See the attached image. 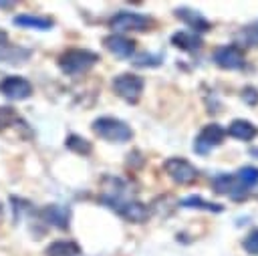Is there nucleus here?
I'll return each instance as SVG.
<instances>
[{"label": "nucleus", "mask_w": 258, "mask_h": 256, "mask_svg": "<svg viewBox=\"0 0 258 256\" xmlns=\"http://www.w3.org/2000/svg\"><path fill=\"white\" fill-rule=\"evenodd\" d=\"M32 50L24 46H14V44H2L0 46V62L6 65H22L30 58Z\"/></svg>", "instance_id": "f3484780"}, {"label": "nucleus", "mask_w": 258, "mask_h": 256, "mask_svg": "<svg viewBox=\"0 0 258 256\" xmlns=\"http://www.w3.org/2000/svg\"><path fill=\"white\" fill-rule=\"evenodd\" d=\"M10 6H14L12 2H0V8H10Z\"/></svg>", "instance_id": "c85d7f7f"}, {"label": "nucleus", "mask_w": 258, "mask_h": 256, "mask_svg": "<svg viewBox=\"0 0 258 256\" xmlns=\"http://www.w3.org/2000/svg\"><path fill=\"white\" fill-rule=\"evenodd\" d=\"M10 202L14 204V206H12V210H14V220L18 222V220L22 218V214H24L26 210H30V204H28L26 200H22V198H16V196H12Z\"/></svg>", "instance_id": "a878e982"}, {"label": "nucleus", "mask_w": 258, "mask_h": 256, "mask_svg": "<svg viewBox=\"0 0 258 256\" xmlns=\"http://www.w3.org/2000/svg\"><path fill=\"white\" fill-rule=\"evenodd\" d=\"M163 171L177 185H191L200 177V169L191 161H187L183 157H169V159H165L163 161Z\"/></svg>", "instance_id": "423d86ee"}, {"label": "nucleus", "mask_w": 258, "mask_h": 256, "mask_svg": "<svg viewBox=\"0 0 258 256\" xmlns=\"http://www.w3.org/2000/svg\"><path fill=\"white\" fill-rule=\"evenodd\" d=\"M240 97H242L244 103H248V105H256V103H258V89L252 87V85H248V87L242 89Z\"/></svg>", "instance_id": "bb28decb"}, {"label": "nucleus", "mask_w": 258, "mask_h": 256, "mask_svg": "<svg viewBox=\"0 0 258 256\" xmlns=\"http://www.w3.org/2000/svg\"><path fill=\"white\" fill-rule=\"evenodd\" d=\"M173 14H175V18H179L187 28H191V32H196V34L208 32V30L212 28L210 20H208L202 12L191 10V8H187V6H179V8H175Z\"/></svg>", "instance_id": "ddd939ff"}, {"label": "nucleus", "mask_w": 258, "mask_h": 256, "mask_svg": "<svg viewBox=\"0 0 258 256\" xmlns=\"http://www.w3.org/2000/svg\"><path fill=\"white\" fill-rule=\"evenodd\" d=\"M252 196H254V198H256V200H258V183H256V187H254V189H252Z\"/></svg>", "instance_id": "c756f323"}, {"label": "nucleus", "mask_w": 258, "mask_h": 256, "mask_svg": "<svg viewBox=\"0 0 258 256\" xmlns=\"http://www.w3.org/2000/svg\"><path fill=\"white\" fill-rule=\"evenodd\" d=\"M226 135H230L234 139H240V141H252V139L258 137V127L248 119H234L228 125Z\"/></svg>", "instance_id": "dca6fc26"}, {"label": "nucleus", "mask_w": 258, "mask_h": 256, "mask_svg": "<svg viewBox=\"0 0 258 256\" xmlns=\"http://www.w3.org/2000/svg\"><path fill=\"white\" fill-rule=\"evenodd\" d=\"M64 145H67V149H71L73 153H79V155H89L93 151L91 141L81 137V135H69L64 139Z\"/></svg>", "instance_id": "4be33fe9"}, {"label": "nucleus", "mask_w": 258, "mask_h": 256, "mask_svg": "<svg viewBox=\"0 0 258 256\" xmlns=\"http://www.w3.org/2000/svg\"><path fill=\"white\" fill-rule=\"evenodd\" d=\"M99 60V54L89 48H69L58 56V69L69 77H79L89 73Z\"/></svg>", "instance_id": "f257e3e1"}, {"label": "nucleus", "mask_w": 258, "mask_h": 256, "mask_svg": "<svg viewBox=\"0 0 258 256\" xmlns=\"http://www.w3.org/2000/svg\"><path fill=\"white\" fill-rule=\"evenodd\" d=\"M216 67L224 69V71H240L246 67V54L240 46L236 44H222L214 50L212 54Z\"/></svg>", "instance_id": "1a4fd4ad"}, {"label": "nucleus", "mask_w": 258, "mask_h": 256, "mask_svg": "<svg viewBox=\"0 0 258 256\" xmlns=\"http://www.w3.org/2000/svg\"><path fill=\"white\" fill-rule=\"evenodd\" d=\"M0 133L12 141L34 137V131L12 107H0Z\"/></svg>", "instance_id": "20e7f679"}, {"label": "nucleus", "mask_w": 258, "mask_h": 256, "mask_svg": "<svg viewBox=\"0 0 258 256\" xmlns=\"http://www.w3.org/2000/svg\"><path fill=\"white\" fill-rule=\"evenodd\" d=\"M0 91L4 97L12 99V101H24L32 95V85L24 77H6L0 83Z\"/></svg>", "instance_id": "9b49d317"}, {"label": "nucleus", "mask_w": 258, "mask_h": 256, "mask_svg": "<svg viewBox=\"0 0 258 256\" xmlns=\"http://www.w3.org/2000/svg\"><path fill=\"white\" fill-rule=\"evenodd\" d=\"M6 40H8V34H6V30H2V28H0V46H2V44H6Z\"/></svg>", "instance_id": "cd10ccee"}, {"label": "nucleus", "mask_w": 258, "mask_h": 256, "mask_svg": "<svg viewBox=\"0 0 258 256\" xmlns=\"http://www.w3.org/2000/svg\"><path fill=\"white\" fill-rule=\"evenodd\" d=\"M44 254L46 256H79L81 248L73 240H56V242H50L46 246Z\"/></svg>", "instance_id": "aec40b11"}, {"label": "nucleus", "mask_w": 258, "mask_h": 256, "mask_svg": "<svg viewBox=\"0 0 258 256\" xmlns=\"http://www.w3.org/2000/svg\"><path fill=\"white\" fill-rule=\"evenodd\" d=\"M224 137H226V129L220 123H208L196 135L191 149L198 155H208L212 149H216V147H220L224 143Z\"/></svg>", "instance_id": "0eeeda50"}, {"label": "nucleus", "mask_w": 258, "mask_h": 256, "mask_svg": "<svg viewBox=\"0 0 258 256\" xmlns=\"http://www.w3.org/2000/svg\"><path fill=\"white\" fill-rule=\"evenodd\" d=\"M212 189L218 196H228L230 200H236V202L246 200L248 194H250V187H246L244 183H240L234 173H218L212 179Z\"/></svg>", "instance_id": "6e6552de"}, {"label": "nucleus", "mask_w": 258, "mask_h": 256, "mask_svg": "<svg viewBox=\"0 0 258 256\" xmlns=\"http://www.w3.org/2000/svg\"><path fill=\"white\" fill-rule=\"evenodd\" d=\"M107 208H111L113 212H117L123 220L133 222V224H141L149 218V208L137 200H121V202H107Z\"/></svg>", "instance_id": "9d476101"}, {"label": "nucleus", "mask_w": 258, "mask_h": 256, "mask_svg": "<svg viewBox=\"0 0 258 256\" xmlns=\"http://www.w3.org/2000/svg\"><path fill=\"white\" fill-rule=\"evenodd\" d=\"M91 129L97 137H101L109 143H127L133 139V129L125 121H121L117 117H109V115L97 117L93 121Z\"/></svg>", "instance_id": "f03ea898"}, {"label": "nucleus", "mask_w": 258, "mask_h": 256, "mask_svg": "<svg viewBox=\"0 0 258 256\" xmlns=\"http://www.w3.org/2000/svg\"><path fill=\"white\" fill-rule=\"evenodd\" d=\"M111 87H113L117 97H121L125 103H133L135 105L141 99L145 81H143V77H139L135 73H121V75L113 77Z\"/></svg>", "instance_id": "39448f33"}, {"label": "nucleus", "mask_w": 258, "mask_h": 256, "mask_svg": "<svg viewBox=\"0 0 258 256\" xmlns=\"http://www.w3.org/2000/svg\"><path fill=\"white\" fill-rule=\"evenodd\" d=\"M153 18L147 14H139V12H129V10H121L117 14H113L109 18V28H113L115 34H123V32H145L151 30L153 26Z\"/></svg>", "instance_id": "7ed1b4c3"}, {"label": "nucleus", "mask_w": 258, "mask_h": 256, "mask_svg": "<svg viewBox=\"0 0 258 256\" xmlns=\"http://www.w3.org/2000/svg\"><path fill=\"white\" fill-rule=\"evenodd\" d=\"M250 153H252V155H256V157H258V147H254V149H250Z\"/></svg>", "instance_id": "7c9ffc66"}, {"label": "nucleus", "mask_w": 258, "mask_h": 256, "mask_svg": "<svg viewBox=\"0 0 258 256\" xmlns=\"http://www.w3.org/2000/svg\"><path fill=\"white\" fill-rule=\"evenodd\" d=\"M12 22L16 26H24V28H36V30H50L52 28V18L48 16H36V14H18L12 18Z\"/></svg>", "instance_id": "a211bd4d"}, {"label": "nucleus", "mask_w": 258, "mask_h": 256, "mask_svg": "<svg viewBox=\"0 0 258 256\" xmlns=\"http://www.w3.org/2000/svg\"><path fill=\"white\" fill-rule=\"evenodd\" d=\"M242 248L250 256H258V228H254V230H250L246 234V238L242 240Z\"/></svg>", "instance_id": "393cba45"}, {"label": "nucleus", "mask_w": 258, "mask_h": 256, "mask_svg": "<svg viewBox=\"0 0 258 256\" xmlns=\"http://www.w3.org/2000/svg\"><path fill=\"white\" fill-rule=\"evenodd\" d=\"M103 44H105V48H107L109 52H113V54L119 56V58H129V56L135 52V40L129 38V36H125V34H115V32H111V34H107V36L103 38Z\"/></svg>", "instance_id": "4468645a"}, {"label": "nucleus", "mask_w": 258, "mask_h": 256, "mask_svg": "<svg viewBox=\"0 0 258 256\" xmlns=\"http://www.w3.org/2000/svg\"><path fill=\"white\" fill-rule=\"evenodd\" d=\"M38 218L42 222H46L48 226H52V228L67 230L69 224H71V210L67 206H60V204H50V206H44L38 212Z\"/></svg>", "instance_id": "f8f14e48"}, {"label": "nucleus", "mask_w": 258, "mask_h": 256, "mask_svg": "<svg viewBox=\"0 0 258 256\" xmlns=\"http://www.w3.org/2000/svg\"><path fill=\"white\" fill-rule=\"evenodd\" d=\"M171 44L185 52H196L204 46V38L191 30H177L171 34Z\"/></svg>", "instance_id": "2eb2a0df"}, {"label": "nucleus", "mask_w": 258, "mask_h": 256, "mask_svg": "<svg viewBox=\"0 0 258 256\" xmlns=\"http://www.w3.org/2000/svg\"><path fill=\"white\" fill-rule=\"evenodd\" d=\"M135 67L139 69H153V67H159L163 62V54H153V52H139L133 56L131 60Z\"/></svg>", "instance_id": "5701e85b"}, {"label": "nucleus", "mask_w": 258, "mask_h": 256, "mask_svg": "<svg viewBox=\"0 0 258 256\" xmlns=\"http://www.w3.org/2000/svg\"><path fill=\"white\" fill-rule=\"evenodd\" d=\"M234 175H236L238 181L244 183L246 187H252V185L258 183V167H254V165H244V167H240Z\"/></svg>", "instance_id": "b1692460"}, {"label": "nucleus", "mask_w": 258, "mask_h": 256, "mask_svg": "<svg viewBox=\"0 0 258 256\" xmlns=\"http://www.w3.org/2000/svg\"><path fill=\"white\" fill-rule=\"evenodd\" d=\"M236 46H240L242 50L244 48H254L258 46V20L242 26L238 32H236Z\"/></svg>", "instance_id": "6ab92c4d"}, {"label": "nucleus", "mask_w": 258, "mask_h": 256, "mask_svg": "<svg viewBox=\"0 0 258 256\" xmlns=\"http://www.w3.org/2000/svg\"><path fill=\"white\" fill-rule=\"evenodd\" d=\"M177 206L187 208V210H204V212H214V214H220V212L224 210V206L214 204V202H208V200H204L202 196H187V198L179 200V204H177Z\"/></svg>", "instance_id": "412c9836"}]
</instances>
